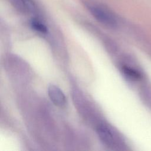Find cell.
Instances as JSON below:
<instances>
[{
	"mask_svg": "<svg viewBox=\"0 0 151 151\" xmlns=\"http://www.w3.org/2000/svg\"><path fill=\"white\" fill-rule=\"evenodd\" d=\"M100 139L108 147H113L116 145V136L113 132L108 126L104 124L100 125L97 129Z\"/></svg>",
	"mask_w": 151,
	"mask_h": 151,
	"instance_id": "7a4b0ae2",
	"label": "cell"
},
{
	"mask_svg": "<svg viewBox=\"0 0 151 151\" xmlns=\"http://www.w3.org/2000/svg\"><path fill=\"white\" fill-rule=\"evenodd\" d=\"M14 6L24 14H33L37 10V4L34 0H9Z\"/></svg>",
	"mask_w": 151,
	"mask_h": 151,
	"instance_id": "277c9868",
	"label": "cell"
},
{
	"mask_svg": "<svg viewBox=\"0 0 151 151\" xmlns=\"http://www.w3.org/2000/svg\"><path fill=\"white\" fill-rule=\"evenodd\" d=\"M122 70L123 74L129 78L137 80L139 79L141 77L140 74L137 70L127 65H123L122 67Z\"/></svg>",
	"mask_w": 151,
	"mask_h": 151,
	"instance_id": "8992f818",
	"label": "cell"
},
{
	"mask_svg": "<svg viewBox=\"0 0 151 151\" xmlns=\"http://www.w3.org/2000/svg\"><path fill=\"white\" fill-rule=\"evenodd\" d=\"M48 94L51 101L55 105L62 107L65 104V96L63 91L57 86L50 85L48 88Z\"/></svg>",
	"mask_w": 151,
	"mask_h": 151,
	"instance_id": "3957f363",
	"label": "cell"
},
{
	"mask_svg": "<svg viewBox=\"0 0 151 151\" xmlns=\"http://www.w3.org/2000/svg\"><path fill=\"white\" fill-rule=\"evenodd\" d=\"M86 7L93 17L101 24L109 27H114L117 21L114 14L103 4L95 1H88Z\"/></svg>",
	"mask_w": 151,
	"mask_h": 151,
	"instance_id": "6da1fadb",
	"label": "cell"
},
{
	"mask_svg": "<svg viewBox=\"0 0 151 151\" xmlns=\"http://www.w3.org/2000/svg\"><path fill=\"white\" fill-rule=\"evenodd\" d=\"M31 26L33 29L42 34H46L48 32L47 26L39 19L33 18L30 22Z\"/></svg>",
	"mask_w": 151,
	"mask_h": 151,
	"instance_id": "5b68a950",
	"label": "cell"
}]
</instances>
